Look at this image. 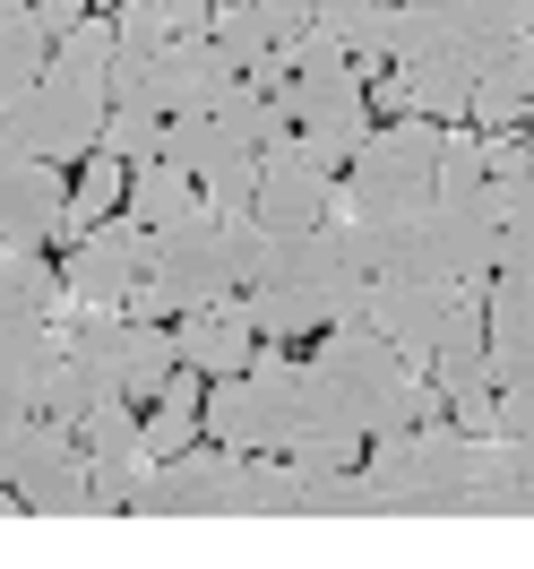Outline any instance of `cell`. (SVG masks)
Returning a JSON list of instances; mask_svg holds the SVG:
<instances>
[{
	"mask_svg": "<svg viewBox=\"0 0 534 569\" xmlns=\"http://www.w3.org/2000/svg\"><path fill=\"white\" fill-rule=\"evenodd\" d=\"M405 389V355L371 320L320 328V346L302 362V431H362L389 415V397Z\"/></svg>",
	"mask_w": 534,
	"mask_h": 569,
	"instance_id": "6da1fadb",
	"label": "cell"
},
{
	"mask_svg": "<svg viewBox=\"0 0 534 569\" xmlns=\"http://www.w3.org/2000/svg\"><path fill=\"white\" fill-rule=\"evenodd\" d=\"M285 61L293 70H285V87H276V104L293 112V130L320 139L328 164H345L362 147V130H371V87H362V70L320 36V27H302V36L285 43Z\"/></svg>",
	"mask_w": 534,
	"mask_h": 569,
	"instance_id": "7a4b0ae2",
	"label": "cell"
},
{
	"mask_svg": "<svg viewBox=\"0 0 534 569\" xmlns=\"http://www.w3.org/2000/svg\"><path fill=\"white\" fill-rule=\"evenodd\" d=\"M362 483L389 509H440V500H457L465 492V423L431 415V423H405V431H371Z\"/></svg>",
	"mask_w": 534,
	"mask_h": 569,
	"instance_id": "3957f363",
	"label": "cell"
},
{
	"mask_svg": "<svg viewBox=\"0 0 534 569\" xmlns=\"http://www.w3.org/2000/svg\"><path fill=\"white\" fill-rule=\"evenodd\" d=\"M199 415H208V431L224 449H242V458L285 449L293 431H302V362L293 355H250V371L215 380Z\"/></svg>",
	"mask_w": 534,
	"mask_h": 569,
	"instance_id": "277c9868",
	"label": "cell"
},
{
	"mask_svg": "<svg viewBox=\"0 0 534 569\" xmlns=\"http://www.w3.org/2000/svg\"><path fill=\"white\" fill-rule=\"evenodd\" d=\"M440 130H449V121H423V112H396L389 130H362V147L345 156V190H336V199L423 216L431 173H440Z\"/></svg>",
	"mask_w": 534,
	"mask_h": 569,
	"instance_id": "5b68a950",
	"label": "cell"
},
{
	"mask_svg": "<svg viewBox=\"0 0 534 569\" xmlns=\"http://www.w3.org/2000/svg\"><path fill=\"white\" fill-rule=\"evenodd\" d=\"M104 87H87V78H61L43 70L18 104L0 112V147L9 156H43V164H70V156H95L104 139Z\"/></svg>",
	"mask_w": 534,
	"mask_h": 569,
	"instance_id": "8992f818",
	"label": "cell"
},
{
	"mask_svg": "<svg viewBox=\"0 0 534 569\" xmlns=\"http://www.w3.org/2000/svg\"><path fill=\"white\" fill-rule=\"evenodd\" d=\"M492 250H500V224L474 199H431L405 233V259L389 277H431V284H483L492 277Z\"/></svg>",
	"mask_w": 534,
	"mask_h": 569,
	"instance_id": "52a82bcc",
	"label": "cell"
},
{
	"mask_svg": "<svg viewBox=\"0 0 534 569\" xmlns=\"http://www.w3.org/2000/svg\"><path fill=\"white\" fill-rule=\"evenodd\" d=\"M250 208L268 233H293V224H328L336 208V164L320 156L311 130H285V139L259 147V190H250Z\"/></svg>",
	"mask_w": 534,
	"mask_h": 569,
	"instance_id": "ba28073f",
	"label": "cell"
},
{
	"mask_svg": "<svg viewBox=\"0 0 534 569\" xmlns=\"http://www.w3.org/2000/svg\"><path fill=\"white\" fill-rule=\"evenodd\" d=\"M9 492H18L27 518H78L87 509V449H78V431L52 423V415H27L18 449H9Z\"/></svg>",
	"mask_w": 534,
	"mask_h": 569,
	"instance_id": "9c48e42d",
	"label": "cell"
},
{
	"mask_svg": "<svg viewBox=\"0 0 534 569\" xmlns=\"http://www.w3.org/2000/svg\"><path fill=\"white\" fill-rule=\"evenodd\" d=\"M164 156L181 173H199L208 208H250V190H259V147L215 112H164Z\"/></svg>",
	"mask_w": 534,
	"mask_h": 569,
	"instance_id": "30bf717a",
	"label": "cell"
},
{
	"mask_svg": "<svg viewBox=\"0 0 534 569\" xmlns=\"http://www.w3.org/2000/svg\"><path fill=\"white\" fill-rule=\"evenodd\" d=\"M233 500H242V449H224V440L199 449V440H190L181 458H164L139 483L130 509H139V518H215V509H233Z\"/></svg>",
	"mask_w": 534,
	"mask_h": 569,
	"instance_id": "8fae6325",
	"label": "cell"
},
{
	"mask_svg": "<svg viewBox=\"0 0 534 569\" xmlns=\"http://www.w3.org/2000/svg\"><path fill=\"white\" fill-rule=\"evenodd\" d=\"M465 284H431V277H371V293H362V320L389 337L396 355H405V371H431V346H440V328H449V311H457Z\"/></svg>",
	"mask_w": 534,
	"mask_h": 569,
	"instance_id": "7c38bea8",
	"label": "cell"
},
{
	"mask_svg": "<svg viewBox=\"0 0 534 569\" xmlns=\"http://www.w3.org/2000/svg\"><path fill=\"white\" fill-rule=\"evenodd\" d=\"M147 277V224L139 216H104V224H87L70 242V268H61V293L70 302H112L121 311V293Z\"/></svg>",
	"mask_w": 534,
	"mask_h": 569,
	"instance_id": "4fadbf2b",
	"label": "cell"
},
{
	"mask_svg": "<svg viewBox=\"0 0 534 569\" xmlns=\"http://www.w3.org/2000/svg\"><path fill=\"white\" fill-rule=\"evenodd\" d=\"M465 509L534 518V440L526 431H465Z\"/></svg>",
	"mask_w": 534,
	"mask_h": 569,
	"instance_id": "5bb4252c",
	"label": "cell"
},
{
	"mask_svg": "<svg viewBox=\"0 0 534 569\" xmlns=\"http://www.w3.org/2000/svg\"><path fill=\"white\" fill-rule=\"evenodd\" d=\"M181 362H199L208 380H233V371H250V355H259V328H250V302L242 293H215V302H190L173 328Z\"/></svg>",
	"mask_w": 534,
	"mask_h": 569,
	"instance_id": "9a60e30c",
	"label": "cell"
},
{
	"mask_svg": "<svg viewBox=\"0 0 534 569\" xmlns=\"http://www.w3.org/2000/svg\"><path fill=\"white\" fill-rule=\"evenodd\" d=\"M224 78H233V52H224L215 36H173L164 52H155L147 96H155V112H208L215 96H224Z\"/></svg>",
	"mask_w": 534,
	"mask_h": 569,
	"instance_id": "2e32d148",
	"label": "cell"
},
{
	"mask_svg": "<svg viewBox=\"0 0 534 569\" xmlns=\"http://www.w3.org/2000/svg\"><path fill=\"white\" fill-rule=\"evenodd\" d=\"M483 362L492 380H526L534 371V277H500L483 284Z\"/></svg>",
	"mask_w": 534,
	"mask_h": 569,
	"instance_id": "e0dca14e",
	"label": "cell"
},
{
	"mask_svg": "<svg viewBox=\"0 0 534 569\" xmlns=\"http://www.w3.org/2000/svg\"><path fill=\"white\" fill-rule=\"evenodd\" d=\"M311 27H320L354 70L396 61V0H320V9H311Z\"/></svg>",
	"mask_w": 534,
	"mask_h": 569,
	"instance_id": "ac0fdd59",
	"label": "cell"
},
{
	"mask_svg": "<svg viewBox=\"0 0 534 569\" xmlns=\"http://www.w3.org/2000/svg\"><path fill=\"white\" fill-rule=\"evenodd\" d=\"M61 311V268L43 242H0V320H52Z\"/></svg>",
	"mask_w": 534,
	"mask_h": 569,
	"instance_id": "d6986e66",
	"label": "cell"
},
{
	"mask_svg": "<svg viewBox=\"0 0 534 569\" xmlns=\"http://www.w3.org/2000/svg\"><path fill=\"white\" fill-rule=\"evenodd\" d=\"M43 70H52V27H43L36 0H27V9H9V18H0V112L18 104Z\"/></svg>",
	"mask_w": 534,
	"mask_h": 569,
	"instance_id": "ffe728a7",
	"label": "cell"
},
{
	"mask_svg": "<svg viewBox=\"0 0 534 569\" xmlns=\"http://www.w3.org/2000/svg\"><path fill=\"white\" fill-rule=\"evenodd\" d=\"M199 208V173H181L173 156H147V164H130V216H139L147 233L155 224H173V216Z\"/></svg>",
	"mask_w": 534,
	"mask_h": 569,
	"instance_id": "44dd1931",
	"label": "cell"
},
{
	"mask_svg": "<svg viewBox=\"0 0 534 569\" xmlns=\"http://www.w3.org/2000/svg\"><path fill=\"white\" fill-rule=\"evenodd\" d=\"M242 302H250V328H259V337H320V328L336 320L311 284H242Z\"/></svg>",
	"mask_w": 534,
	"mask_h": 569,
	"instance_id": "7402d4cb",
	"label": "cell"
},
{
	"mask_svg": "<svg viewBox=\"0 0 534 569\" xmlns=\"http://www.w3.org/2000/svg\"><path fill=\"white\" fill-rule=\"evenodd\" d=\"M208 112H215V121H233L250 147H268V139H285V130H293V112L276 104V87H268V78H250V70L224 78V96H215Z\"/></svg>",
	"mask_w": 534,
	"mask_h": 569,
	"instance_id": "603a6c76",
	"label": "cell"
},
{
	"mask_svg": "<svg viewBox=\"0 0 534 569\" xmlns=\"http://www.w3.org/2000/svg\"><path fill=\"white\" fill-rule=\"evenodd\" d=\"M61 355V328L52 320H0V397H18L27 406V389L43 380V362Z\"/></svg>",
	"mask_w": 534,
	"mask_h": 569,
	"instance_id": "cb8c5ba5",
	"label": "cell"
},
{
	"mask_svg": "<svg viewBox=\"0 0 534 569\" xmlns=\"http://www.w3.org/2000/svg\"><path fill=\"white\" fill-rule=\"evenodd\" d=\"M147 475H155V449H147V440H130V449H95V458H87V509H130Z\"/></svg>",
	"mask_w": 534,
	"mask_h": 569,
	"instance_id": "d4e9b609",
	"label": "cell"
},
{
	"mask_svg": "<svg viewBox=\"0 0 534 569\" xmlns=\"http://www.w3.org/2000/svg\"><path fill=\"white\" fill-rule=\"evenodd\" d=\"M492 173V130H440V173H431V199H474Z\"/></svg>",
	"mask_w": 534,
	"mask_h": 569,
	"instance_id": "484cf974",
	"label": "cell"
},
{
	"mask_svg": "<svg viewBox=\"0 0 534 569\" xmlns=\"http://www.w3.org/2000/svg\"><path fill=\"white\" fill-rule=\"evenodd\" d=\"M112 43H121V36H112V18H95V9H87L70 36L52 43V70H61V78H87V87H104V78H112Z\"/></svg>",
	"mask_w": 534,
	"mask_h": 569,
	"instance_id": "4316f807",
	"label": "cell"
},
{
	"mask_svg": "<svg viewBox=\"0 0 534 569\" xmlns=\"http://www.w3.org/2000/svg\"><path fill=\"white\" fill-rule=\"evenodd\" d=\"M104 156H121V164H147V156H164V112L155 104H104Z\"/></svg>",
	"mask_w": 534,
	"mask_h": 569,
	"instance_id": "83f0119b",
	"label": "cell"
},
{
	"mask_svg": "<svg viewBox=\"0 0 534 569\" xmlns=\"http://www.w3.org/2000/svg\"><path fill=\"white\" fill-rule=\"evenodd\" d=\"M139 440L155 449V466H164V458H181V449L199 440V406H173V397H155V415L139 423Z\"/></svg>",
	"mask_w": 534,
	"mask_h": 569,
	"instance_id": "f1b7e54d",
	"label": "cell"
},
{
	"mask_svg": "<svg viewBox=\"0 0 534 569\" xmlns=\"http://www.w3.org/2000/svg\"><path fill=\"white\" fill-rule=\"evenodd\" d=\"M500 277H534V216H517V224H500V250H492Z\"/></svg>",
	"mask_w": 534,
	"mask_h": 569,
	"instance_id": "f546056e",
	"label": "cell"
},
{
	"mask_svg": "<svg viewBox=\"0 0 534 569\" xmlns=\"http://www.w3.org/2000/svg\"><path fill=\"white\" fill-rule=\"evenodd\" d=\"M500 431H526L534 440V371L526 380H500Z\"/></svg>",
	"mask_w": 534,
	"mask_h": 569,
	"instance_id": "4dcf8cb0",
	"label": "cell"
},
{
	"mask_svg": "<svg viewBox=\"0 0 534 569\" xmlns=\"http://www.w3.org/2000/svg\"><path fill=\"white\" fill-rule=\"evenodd\" d=\"M311 9H320V0H259V18L276 27V43H293V36H302V27H311Z\"/></svg>",
	"mask_w": 534,
	"mask_h": 569,
	"instance_id": "1f68e13d",
	"label": "cell"
},
{
	"mask_svg": "<svg viewBox=\"0 0 534 569\" xmlns=\"http://www.w3.org/2000/svg\"><path fill=\"white\" fill-rule=\"evenodd\" d=\"M36 18L52 27V43H61V36L78 27V18H87V0H36Z\"/></svg>",
	"mask_w": 534,
	"mask_h": 569,
	"instance_id": "d6a6232c",
	"label": "cell"
},
{
	"mask_svg": "<svg viewBox=\"0 0 534 569\" xmlns=\"http://www.w3.org/2000/svg\"><path fill=\"white\" fill-rule=\"evenodd\" d=\"M18 423H27V406H18V397H0V483H9V449H18Z\"/></svg>",
	"mask_w": 534,
	"mask_h": 569,
	"instance_id": "836d02e7",
	"label": "cell"
},
{
	"mask_svg": "<svg viewBox=\"0 0 534 569\" xmlns=\"http://www.w3.org/2000/svg\"><path fill=\"white\" fill-rule=\"evenodd\" d=\"M9 9H27V0H0V18H9Z\"/></svg>",
	"mask_w": 534,
	"mask_h": 569,
	"instance_id": "e575fe53",
	"label": "cell"
},
{
	"mask_svg": "<svg viewBox=\"0 0 534 569\" xmlns=\"http://www.w3.org/2000/svg\"><path fill=\"white\" fill-rule=\"evenodd\" d=\"M112 9H121V0H112Z\"/></svg>",
	"mask_w": 534,
	"mask_h": 569,
	"instance_id": "d590c367",
	"label": "cell"
}]
</instances>
